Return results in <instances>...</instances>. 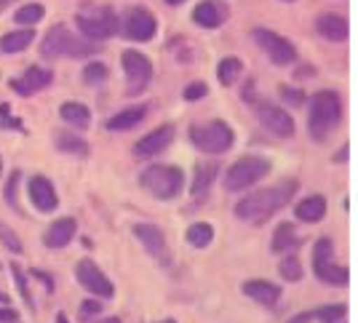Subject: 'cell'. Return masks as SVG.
<instances>
[{
	"label": "cell",
	"instance_id": "50",
	"mask_svg": "<svg viewBox=\"0 0 358 323\" xmlns=\"http://www.w3.org/2000/svg\"><path fill=\"white\" fill-rule=\"evenodd\" d=\"M0 174H3V158H0Z\"/></svg>",
	"mask_w": 358,
	"mask_h": 323
},
{
	"label": "cell",
	"instance_id": "36",
	"mask_svg": "<svg viewBox=\"0 0 358 323\" xmlns=\"http://www.w3.org/2000/svg\"><path fill=\"white\" fill-rule=\"evenodd\" d=\"M0 243L11 251V254H24V243H22V238H19L16 230H11L3 220H0Z\"/></svg>",
	"mask_w": 358,
	"mask_h": 323
},
{
	"label": "cell",
	"instance_id": "16",
	"mask_svg": "<svg viewBox=\"0 0 358 323\" xmlns=\"http://www.w3.org/2000/svg\"><path fill=\"white\" fill-rule=\"evenodd\" d=\"M174 136H177V129H174V123H161L158 129H152L150 134H145L139 142L134 145V155L136 158H142V161H148V158H155V155H161L166 147L174 142Z\"/></svg>",
	"mask_w": 358,
	"mask_h": 323
},
{
	"label": "cell",
	"instance_id": "49",
	"mask_svg": "<svg viewBox=\"0 0 358 323\" xmlns=\"http://www.w3.org/2000/svg\"><path fill=\"white\" fill-rule=\"evenodd\" d=\"M158 323H177L174 318H164V321H158Z\"/></svg>",
	"mask_w": 358,
	"mask_h": 323
},
{
	"label": "cell",
	"instance_id": "15",
	"mask_svg": "<svg viewBox=\"0 0 358 323\" xmlns=\"http://www.w3.org/2000/svg\"><path fill=\"white\" fill-rule=\"evenodd\" d=\"M27 198L32 208L41 214H54L59 208V192L54 187V182L43 174H32L27 179Z\"/></svg>",
	"mask_w": 358,
	"mask_h": 323
},
{
	"label": "cell",
	"instance_id": "38",
	"mask_svg": "<svg viewBox=\"0 0 358 323\" xmlns=\"http://www.w3.org/2000/svg\"><path fill=\"white\" fill-rule=\"evenodd\" d=\"M209 94V86L203 83V80H195V83H187L185 91H182V96L187 99V102H198V99H203Z\"/></svg>",
	"mask_w": 358,
	"mask_h": 323
},
{
	"label": "cell",
	"instance_id": "28",
	"mask_svg": "<svg viewBox=\"0 0 358 323\" xmlns=\"http://www.w3.org/2000/svg\"><path fill=\"white\" fill-rule=\"evenodd\" d=\"M35 41V29H11L0 38V51L3 54H22L27 45Z\"/></svg>",
	"mask_w": 358,
	"mask_h": 323
},
{
	"label": "cell",
	"instance_id": "33",
	"mask_svg": "<svg viewBox=\"0 0 358 323\" xmlns=\"http://www.w3.org/2000/svg\"><path fill=\"white\" fill-rule=\"evenodd\" d=\"M19 185H22V171L16 168V171H11V176H8V182H6V190H3V198H6V203L14 208L16 214H24L22 211V206H19Z\"/></svg>",
	"mask_w": 358,
	"mask_h": 323
},
{
	"label": "cell",
	"instance_id": "43",
	"mask_svg": "<svg viewBox=\"0 0 358 323\" xmlns=\"http://www.w3.org/2000/svg\"><path fill=\"white\" fill-rule=\"evenodd\" d=\"M315 321V313L313 310H305V313H297L294 318H289L286 323H313Z\"/></svg>",
	"mask_w": 358,
	"mask_h": 323
},
{
	"label": "cell",
	"instance_id": "27",
	"mask_svg": "<svg viewBox=\"0 0 358 323\" xmlns=\"http://www.w3.org/2000/svg\"><path fill=\"white\" fill-rule=\"evenodd\" d=\"M54 147L64 152V155H73V158H89L91 147L83 136H75L70 131H57L54 134Z\"/></svg>",
	"mask_w": 358,
	"mask_h": 323
},
{
	"label": "cell",
	"instance_id": "24",
	"mask_svg": "<svg viewBox=\"0 0 358 323\" xmlns=\"http://www.w3.org/2000/svg\"><path fill=\"white\" fill-rule=\"evenodd\" d=\"M294 217L299 222H308V224H315L327 217V195L315 192V195H308L302 198L297 206H294Z\"/></svg>",
	"mask_w": 358,
	"mask_h": 323
},
{
	"label": "cell",
	"instance_id": "18",
	"mask_svg": "<svg viewBox=\"0 0 358 323\" xmlns=\"http://www.w3.org/2000/svg\"><path fill=\"white\" fill-rule=\"evenodd\" d=\"M75 235H78V220L75 217H59L45 227L43 243L45 249H67Z\"/></svg>",
	"mask_w": 358,
	"mask_h": 323
},
{
	"label": "cell",
	"instance_id": "40",
	"mask_svg": "<svg viewBox=\"0 0 358 323\" xmlns=\"http://www.w3.org/2000/svg\"><path fill=\"white\" fill-rule=\"evenodd\" d=\"M102 313V302L96 299V296H91V299H86L83 305H80V315L83 318H96Z\"/></svg>",
	"mask_w": 358,
	"mask_h": 323
},
{
	"label": "cell",
	"instance_id": "35",
	"mask_svg": "<svg viewBox=\"0 0 358 323\" xmlns=\"http://www.w3.org/2000/svg\"><path fill=\"white\" fill-rule=\"evenodd\" d=\"M11 278L16 280V289H19V294H22V299H24V305L30 310H35V296H32L30 292V283H27V275H24V270L19 267V264L11 262Z\"/></svg>",
	"mask_w": 358,
	"mask_h": 323
},
{
	"label": "cell",
	"instance_id": "21",
	"mask_svg": "<svg viewBox=\"0 0 358 323\" xmlns=\"http://www.w3.org/2000/svg\"><path fill=\"white\" fill-rule=\"evenodd\" d=\"M315 32L329 43H345L350 35V24L340 14H321L315 19Z\"/></svg>",
	"mask_w": 358,
	"mask_h": 323
},
{
	"label": "cell",
	"instance_id": "44",
	"mask_svg": "<svg viewBox=\"0 0 358 323\" xmlns=\"http://www.w3.org/2000/svg\"><path fill=\"white\" fill-rule=\"evenodd\" d=\"M348 150H350V147H348V145L340 147V150L334 152V163H348Z\"/></svg>",
	"mask_w": 358,
	"mask_h": 323
},
{
	"label": "cell",
	"instance_id": "41",
	"mask_svg": "<svg viewBox=\"0 0 358 323\" xmlns=\"http://www.w3.org/2000/svg\"><path fill=\"white\" fill-rule=\"evenodd\" d=\"M19 321V313L11 305H0V323H14Z\"/></svg>",
	"mask_w": 358,
	"mask_h": 323
},
{
	"label": "cell",
	"instance_id": "29",
	"mask_svg": "<svg viewBox=\"0 0 358 323\" xmlns=\"http://www.w3.org/2000/svg\"><path fill=\"white\" fill-rule=\"evenodd\" d=\"M185 241L193 249H209L211 243H214V227H211L209 222H193L187 227V233H185Z\"/></svg>",
	"mask_w": 358,
	"mask_h": 323
},
{
	"label": "cell",
	"instance_id": "42",
	"mask_svg": "<svg viewBox=\"0 0 358 323\" xmlns=\"http://www.w3.org/2000/svg\"><path fill=\"white\" fill-rule=\"evenodd\" d=\"M30 278L43 280V283H45V292H48V294L54 292V278H51V275H45V273H41V270H30Z\"/></svg>",
	"mask_w": 358,
	"mask_h": 323
},
{
	"label": "cell",
	"instance_id": "19",
	"mask_svg": "<svg viewBox=\"0 0 358 323\" xmlns=\"http://www.w3.org/2000/svg\"><path fill=\"white\" fill-rule=\"evenodd\" d=\"M51 80H54L51 70H45V67H30L24 75H19V78L11 80V88H14L19 96H32V94H38V91L51 86Z\"/></svg>",
	"mask_w": 358,
	"mask_h": 323
},
{
	"label": "cell",
	"instance_id": "25",
	"mask_svg": "<svg viewBox=\"0 0 358 323\" xmlns=\"http://www.w3.org/2000/svg\"><path fill=\"white\" fill-rule=\"evenodd\" d=\"M302 243H305V241L297 235L294 222H281V224L273 230V238H270V249L275 251V254H289V251L302 246Z\"/></svg>",
	"mask_w": 358,
	"mask_h": 323
},
{
	"label": "cell",
	"instance_id": "45",
	"mask_svg": "<svg viewBox=\"0 0 358 323\" xmlns=\"http://www.w3.org/2000/svg\"><path fill=\"white\" fill-rule=\"evenodd\" d=\"M96 323H123V321H120L118 315H110V318H99Z\"/></svg>",
	"mask_w": 358,
	"mask_h": 323
},
{
	"label": "cell",
	"instance_id": "2",
	"mask_svg": "<svg viewBox=\"0 0 358 323\" xmlns=\"http://www.w3.org/2000/svg\"><path fill=\"white\" fill-rule=\"evenodd\" d=\"M343 120V99L337 91L321 88L310 96V113H308V134L313 142H327V136Z\"/></svg>",
	"mask_w": 358,
	"mask_h": 323
},
{
	"label": "cell",
	"instance_id": "52",
	"mask_svg": "<svg viewBox=\"0 0 358 323\" xmlns=\"http://www.w3.org/2000/svg\"><path fill=\"white\" fill-rule=\"evenodd\" d=\"M14 323H19V321H14Z\"/></svg>",
	"mask_w": 358,
	"mask_h": 323
},
{
	"label": "cell",
	"instance_id": "31",
	"mask_svg": "<svg viewBox=\"0 0 358 323\" xmlns=\"http://www.w3.org/2000/svg\"><path fill=\"white\" fill-rule=\"evenodd\" d=\"M243 73V64H241V59L236 57H224L220 64H217V80L222 83V86H233L236 80H238V75Z\"/></svg>",
	"mask_w": 358,
	"mask_h": 323
},
{
	"label": "cell",
	"instance_id": "5",
	"mask_svg": "<svg viewBox=\"0 0 358 323\" xmlns=\"http://www.w3.org/2000/svg\"><path fill=\"white\" fill-rule=\"evenodd\" d=\"M96 51L94 41L86 38H75L67 24H54L48 29V35L41 43V54L45 59H57V57H70V59H83L91 57Z\"/></svg>",
	"mask_w": 358,
	"mask_h": 323
},
{
	"label": "cell",
	"instance_id": "47",
	"mask_svg": "<svg viewBox=\"0 0 358 323\" xmlns=\"http://www.w3.org/2000/svg\"><path fill=\"white\" fill-rule=\"evenodd\" d=\"M57 323H70V321H67V315H64V313H57Z\"/></svg>",
	"mask_w": 358,
	"mask_h": 323
},
{
	"label": "cell",
	"instance_id": "8",
	"mask_svg": "<svg viewBox=\"0 0 358 323\" xmlns=\"http://www.w3.org/2000/svg\"><path fill=\"white\" fill-rule=\"evenodd\" d=\"M75 27L86 41H110L120 32V19L113 8H94L75 16Z\"/></svg>",
	"mask_w": 358,
	"mask_h": 323
},
{
	"label": "cell",
	"instance_id": "46",
	"mask_svg": "<svg viewBox=\"0 0 358 323\" xmlns=\"http://www.w3.org/2000/svg\"><path fill=\"white\" fill-rule=\"evenodd\" d=\"M0 305H11V296H8V294L0 292Z\"/></svg>",
	"mask_w": 358,
	"mask_h": 323
},
{
	"label": "cell",
	"instance_id": "13",
	"mask_svg": "<svg viewBox=\"0 0 358 323\" xmlns=\"http://www.w3.org/2000/svg\"><path fill=\"white\" fill-rule=\"evenodd\" d=\"M257 120L262 129H268L270 134L281 136V139H289L297 131V123H294V115H289V110L278 107L273 102H259L257 104Z\"/></svg>",
	"mask_w": 358,
	"mask_h": 323
},
{
	"label": "cell",
	"instance_id": "17",
	"mask_svg": "<svg viewBox=\"0 0 358 323\" xmlns=\"http://www.w3.org/2000/svg\"><path fill=\"white\" fill-rule=\"evenodd\" d=\"M241 294L249 296L257 305H262V308H275L281 302V294L284 292H281L278 283H273L268 278H249L241 283Z\"/></svg>",
	"mask_w": 358,
	"mask_h": 323
},
{
	"label": "cell",
	"instance_id": "39",
	"mask_svg": "<svg viewBox=\"0 0 358 323\" xmlns=\"http://www.w3.org/2000/svg\"><path fill=\"white\" fill-rule=\"evenodd\" d=\"M281 99H284L286 104H292V107H299V104H305V94L297 91V88L281 86Z\"/></svg>",
	"mask_w": 358,
	"mask_h": 323
},
{
	"label": "cell",
	"instance_id": "23",
	"mask_svg": "<svg viewBox=\"0 0 358 323\" xmlns=\"http://www.w3.org/2000/svg\"><path fill=\"white\" fill-rule=\"evenodd\" d=\"M220 179V163L214 161H201L195 163V174L190 182V195L193 198H206L211 190V185Z\"/></svg>",
	"mask_w": 358,
	"mask_h": 323
},
{
	"label": "cell",
	"instance_id": "48",
	"mask_svg": "<svg viewBox=\"0 0 358 323\" xmlns=\"http://www.w3.org/2000/svg\"><path fill=\"white\" fill-rule=\"evenodd\" d=\"M169 6H179V3H185V0H166Z\"/></svg>",
	"mask_w": 358,
	"mask_h": 323
},
{
	"label": "cell",
	"instance_id": "53",
	"mask_svg": "<svg viewBox=\"0 0 358 323\" xmlns=\"http://www.w3.org/2000/svg\"><path fill=\"white\" fill-rule=\"evenodd\" d=\"M340 323H345V321H340Z\"/></svg>",
	"mask_w": 358,
	"mask_h": 323
},
{
	"label": "cell",
	"instance_id": "22",
	"mask_svg": "<svg viewBox=\"0 0 358 323\" xmlns=\"http://www.w3.org/2000/svg\"><path fill=\"white\" fill-rule=\"evenodd\" d=\"M150 113V104H131V107H123L118 110L115 115L107 117L105 129L107 131H129V129H134L139 126Z\"/></svg>",
	"mask_w": 358,
	"mask_h": 323
},
{
	"label": "cell",
	"instance_id": "6",
	"mask_svg": "<svg viewBox=\"0 0 358 323\" xmlns=\"http://www.w3.org/2000/svg\"><path fill=\"white\" fill-rule=\"evenodd\" d=\"M273 168V163L262 155H243L238 161L233 163L227 171H224L222 187L224 192H243L254 187L259 179H265Z\"/></svg>",
	"mask_w": 358,
	"mask_h": 323
},
{
	"label": "cell",
	"instance_id": "11",
	"mask_svg": "<svg viewBox=\"0 0 358 323\" xmlns=\"http://www.w3.org/2000/svg\"><path fill=\"white\" fill-rule=\"evenodd\" d=\"M131 233H134V238L142 243V249L148 251L150 257L161 264V267H171V264H174V254L169 249L166 235L161 227L148 224V222H136L134 227H131Z\"/></svg>",
	"mask_w": 358,
	"mask_h": 323
},
{
	"label": "cell",
	"instance_id": "3",
	"mask_svg": "<svg viewBox=\"0 0 358 323\" xmlns=\"http://www.w3.org/2000/svg\"><path fill=\"white\" fill-rule=\"evenodd\" d=\"M139 187L158 201H174L185 190V171L171 163H152L139 174Z\"/></svg>",
	"mask_w": 358,
	"mask_h": 323
},
{
	"label": "cell",
	"instance_id": "7",
	"mask_svg": "<svg viewBox=\"0 0 358 323\" xmlns=\"http://www.w3.org/2000/svg\"><path fill=\"white\" fill-rule=\"evenodd\" d=\"M313 273L315 278L327 286H348L350 270L334 259V241L329 235H321L313 243Z\"/></svg>",
	"mask_w": 358,
	"mask_h": 323
},
{
	"label": "cell",
	"instance_id": "12",
	"mask_svg": "<svg viewBox=\"0 0 358 323\" xmlns=\"http://www.w3.org/2000/svg\"><path fill=\"white\" fill-rule=\"evenodd\" d=\"M120 64H123V73H126V91H129V96H136L139 91L148 88V83L152 80V62L142 51H123L120 54Z\"/></svg>",
	"mask_w": 358,
	"mask_h": 323
},
{
	"label": "cell",
	"instance_id": "9",
	"mask_svg": "<svg viewBox=\"0 0 358 323\" xmlns=\"http://www.w3.org/2000/svg\"><path fill=\"white\" fill-rule=\"evenodd\" d=\"M75 280L96 299H113L115 296V286L105 270L94 259H78L75 262Z\"/></svg>",
	"mask_w": 358,
	"mask_h": 323
},
{
	"label": "cell",
	"instance_id": "37",
	"mask_svg": "<svg viewBox=\"0 0 358 323\" xmlns=\"http://www.w3.org/2000/svg\"><path fill=\"white\" fill-rule=\"evenodd\" d=\"M107 78H110V70H107V64H102V62H91V64H86V70H83V80L89 86H99V83H105Z\"/></svg>",
	"mask_w": 358,
	"mask_h": 323
},
{
	"label": "cell",
	"instance_id": "30",
	"mask_svg": "<svg viewBox=\"0 0 358 323\" xmlns=\"http://www.w3.org/2000/svg\"><path fill=\"white\" fill-rule=\"evenodd\" d=\"M278 275H281L286 283H299V280H302L305 267H302V259H299L294 251L284 254V259L278 262Z\"/></svg>",
	"mask_w": 358,
	"mask_h": 323
},
{
	"label": "cell",
	"instance_id": "10",
	"mask_svg": "<svg viewBox=\"0 0 358 323\" xmlns=\"http://www.w3.org/2000/svg\"><path fill=\"white\" fill-rule=\"evenodd\" d=\"M252 38H254V43L268 54L273 64L286 67V64L297 62V48H294L292 41H286L284 35H278V32H273V29H268V27H257L252 32Z\"/></svg>",
	"mask_w": 358,
	"mask_h": 323
},
{
	"label": "cell",
	"instance_id": "26",
	"mask_svg": "<svg viewBox=\"0 0 358 323\" xmlns=\"http://www.w3.org/2000/svg\"><path fill=\"white\" fill-rule=\"evenodd\" d=\"M59 115L75 131H86L91 126V110L83 102H64L59 107Z\"/></svg>",
	"mask_w": 358,
	"mask_h": 323
},
{
	"label": "cell",
	"instance_id": "34",
	"mask_svg": "<svg viewBox=\"0 0 358 323\" xmlns=\"http://www.w3.org/2000/svg\"><path fill=\"white\" fill-rule=\"evenodd\" d=\"M45 16V8L41 6V3H30V6H22L19 11L14 14V22L16 24H38L41 19Z\"/></svg>",
	"mask_w": 358,
	"mask_h": 323
},
{
	"label": "cell",
	"instance_id": "32",
	"mask_svg": "<svg viewBox=\"0 0 358 323\" xmlns=\"http://www.w3.org/2000/svg\"><path fill=\"white\" fill-rule=\"evenodd\" d=\"M315 321L318 323H340L348 318V305L345 302H334V305H321L315 308Z\"/></svg>",
	"mask_w": 358,
	"mask_h": 323
},
{
	"label": "cell",
	"instance_id": "14",
	"mask_svg": "<svg viewBox=\"0 0 358 323\" xmlns=\"http://www.w3.org/2000/svg\"><path fill=\"white\" fill-rule=\"evenodd\" d=\"M155 29H158L155 16L150 14L148 8H142V6L131 8L129 14L123 16V22H120V32L129 41H134V43H148V41H152L155 38Z\"/></svg>",
	"mask_w": 358,
	"mask_h": 323
},
{
	"label": "cell",
	"instance_id": "4",
	"mask_svg": "<svg viewBox=\"0 0 358 323\" xmlns=\"http://www.w3.org/2000/svg\"><path fill=\"white\" fill-rule=\"evenodd\" d=\"M190 142L198 152L203 155H224L230 147L236 145V129L224 120H206V123H193L190 126Z\"/></svg>",
	"mask_w": 358,
	"mask_h": 323
},
{
	"label": "cell",
	"instance_id": "1",
	"mask_svg": "<svg viewBox=\"0 0 358 323\" xmlns=\"http://www.w3.org/2000/svg\"><path fill=\"white\" fill-rule=\"evenodd\" d=\"M297 190H299V179L286 176V179L270 185V187H262V190H254L249 195H243L238 203H236V208H233V214L241 222L259 227V224H265L268 220H273L278 211H284L286 206H289V201H294Z\"/></svg>",
	"mask_w": 358,
	"mask_h": 323
},
{
	"label": "cell",
	"instance_id": "20",
	"mask_svg": "<svg viewBox=\"0 0 358 323\" xmlns=\"http://www.w3.org/2000/svg\"><path fill=\"white\" fill-rule=\"evenodd\" d=\"M227 14H230L227 3H222V0H201L193 8V22L198 27L217 29L220 24H224Z\"/></svg>",
	"mask_w": 358,
	"mask_h": 323
},
{
	"label": "cell",
	"instance_id": "51",
	"mask_svg": "<svg viewBox=\"0 0 358 323\" xmlns=\"http://www.w3.org/2000/svg\"><path fill=\"white\" fill-rule=\"evenodd\" d=\"M284 3H292V0H284Z\"/></svg>",
	"mask_w": 358,
	"mask_h": 323
}]
</instances>
